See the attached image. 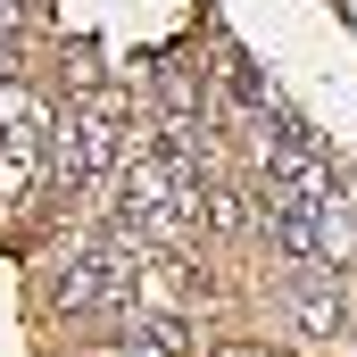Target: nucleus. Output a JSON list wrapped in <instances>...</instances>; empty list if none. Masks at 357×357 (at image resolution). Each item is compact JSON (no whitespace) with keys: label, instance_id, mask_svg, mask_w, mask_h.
<instances>
[{"label":"nucleus","instance_id":"1","mask_svg":"<svg viewBox=\"0 0 357 357\" xmlns=\"http://www.w3.org/2000/svg\"><path fill=\"white\" fill-rule=\"evenodd\" d=\"M191 208H199V175L183 167L175 150H158V158L133 167V183H125V216H133L142 233H183Z\"/></svg>","mask_w":357,"mask_h":357}]
</instances>
